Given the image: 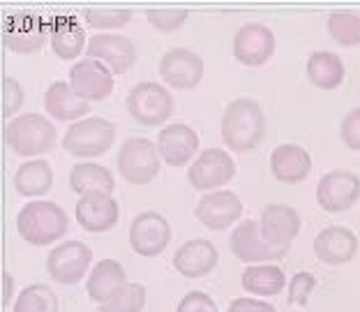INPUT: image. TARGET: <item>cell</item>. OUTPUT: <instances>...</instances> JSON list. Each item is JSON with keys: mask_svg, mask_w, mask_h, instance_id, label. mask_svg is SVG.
I'll list each match as a JSON object with an SVG mask.
<instances>
[{"mask_svg": "<svg viewBox=\"0 0 360 312\" xmlns=\"http://www.w3.org/2000/svg\"><path fill=\"white\" fill-rule=\"evenodd\" d=\"M219 130H222V142L229 151H255L266 137L264 109L252 97H236L233 102L226 104Z\"/></svg>", "mask_w": 360, "mask_h": 312, "instance_id": "obj_1", "label": "cell"}, {"mask_svg": "<svg viewBox=\"0 0 360 312\" xmlns=\"http://www.w3.org/2000/svg\"><path fill=\"white\" fill-rule=\"evenodd\" d=\"M70 218L58 204L32 199L21 211L16 213V232L26 243L35 245V248H44L68 234Z\"/></svg>", "mask_w": 360, "mask_h": 312, "instance_id": "obj_2", "label": "cell"}, {"mask_svg": "<svg viewBox=\"0 0 360 312\" xmlns=\"http://www.w3.org/2000/svg\"><path fill=\"white\" fill-rule=\"evenodd\" d=\"M56 137L53 123L42 113H21L5 125V144L21 158L49 153L56 146Z\"/></svg>", "mask_w": 360, "mask_h": 312, "instance_id": "obj_3", "label": "cell"}, {"mask_svg": "<svg viewBox=\"0 0 360 312\" xmlns=\"http://www.w3.org/2000/svg\"><path fill=\"white\" fill-rule=\"evenodd\" d=\"M116 142V125L102 116L72 123L63 137V149L75 158H100Z\"/></svg>", "mask_w": 360, "mask_h": 312, "instance_id": "obj_4", "label": "cell"}, {"mask_svg": "<svg viewBox=\"0 0 360 312\" xmlns=\"http://www.w3.org/2000/svg\"><path fill=\"white\" fill-rule=\"evenodd\" d=\"M127 113L146 127L162 125L174 113V95L158 81H141L127 93Z\"/></svg>", "mask_w": 360, "mask_h": 312, "instance_id": "obj_5", "label": "cell"}, {"mask_svg": "<svg viewBox=\"0 0 360 312\" xmlns=\"http://www.w3.org/2000/svg\"><path fill=\"white\" fill-rule=\"evenodd\" d=\"M118 171L132 185H146L160 174V151L150 139L129 137L118 151Z\"/></svg>", "mask_w": 360, "mask_h": 312, "instance_id": "obj_6", "label": "cell"}, {"mask_svg": "<svg viewBox=\"0 0 360 312\" xmlns=\"http://www.w3.org/2000/svg\"><path fill=\"white\" fill-rule=\"evenodd\" d=\"M90 261H93V250L88 243L65 241L56 245L46 257V273L60 285H77L86 277Z\"/></svg>", "mask_w": 360, "mask_h": 312, "instance_id": "obj_7", "label": "cell"}, {"mask_svg": "<svg viewBox=\"0 0 360 312\" xmlns=\"http://www.w3.org/2000/svg\"><path fill=\"white\" fill-rule=\"evenodd\" d=\"M229 248L238 261H245L250 266H257V261H277L282 259L289 248H275L270 245L257 220H243L229 236Z\"/></svg>", "mask_w": 360, "mask_h": 312, "instance_id": "obj_8", "label": "cell"}, {"mask_svg": "<svg viewBox=\"0 0 360 312\" xmlns=\"http://www.w3.org/2000/svg\"><path fill=\"white\" fill-rule=\"evenodd\" d=\"M49 39V28L42 16L32 12H14L3 21V42L14 54L39 51Z\"/></svg>", "mask_w": 360, "mask_h": 312, "instance_id": "obj_9", "label": "cell"}, {"mask_svg": "<svg viewBox=\"0 0 360 312\" xmlns=\"http://www.w3.org/2000/svg\"><path fill=\"white\" fill-rule=\"evenodd\" d=\"M171 241L169 220L158 211L139 213L129 225V248L139 257H158L167 250Z\"/></svg>", "mask_w": 360, "mask_h": 312, "instance_id": "obj_10", "label": "cell"}, {"mask_svg": "<svg viewBox=\"0 0 360 312\" xmlns=\"http://www.w3.org/2000/svg\"><path fill=\"white\" fill-rule=\"evenodd\" d=\"M236 176V162L222 149H206L199 153L190 169H187V180L196 190H217L224 187L229 180Z\"/></svg>", "mask_w": 360, "mask_h": 312, "instance_id": "obj_11", "label": "cell"}, {"mask_svg": "<svg viewBox=\"0 0 360 312\" xmlns=\"http://www.w3.org/2000/svg\"><path fill=\"white\" fill-rule=\"evenodd\" d=\"M360 199V178L354 171L335 169L321 176L316 185V204L328 213L349 211Z\"/></svg>", "mask_w": 360, "mask_h": 312, "instance_id": "obj_12", "label": "cell"}, {"mask_svg": "<svg viewBox=\"0 0 360 312\" xmlns=\"http://www.w3.org/2000/svg\"><path fill=\"white\" fill-rule=\"evenodd\" d=\"M275 54V32L266 23H245L233 35V56L248 68H261Z\"/></svg>", "mask_w": 360, "mask_h": 312, "instance_id": "obj_13", "label": "cell"}, {"mask_svg": "<svg viewBox=\"0 0 360 312\" xmlns=\"http://www.w3.org/2000/svg\"><path fill=\"white\" fill-rule=\"evenodd\" d=\"M70 86L86 102L106 100L113 93V72L104 63L84 58L70 68Z\"/></svg>", "mask_w": 360, "mask_h": 312, "instance_id": "obj_14", "label": "cell"}, {"mask_svg": "<svg viewBox=\"0 0 360 312\" xmlns=\"http://www.w3.org/2000/svg\"><path fill=\"white\" fill-rule=\"evenodd\" d=\"M160 77L171 88H196L203 79V58L192 49H169L160 61Z\"/></svg>", "mask_w": 360, "mask_h": 312, "instance_id": "obj_15", "label": "cell"}, {"mask_svg": "<svg viewBox=\"0 0 360 312\" xmlns=\"http://www.w3.org/2000/svg\"><path fill=\"white\" fill-rule=\"evenodd\" d=\"M88 58L104 63L113 75H125L136 61V46L125 35L97 32L88 37Z\"/></svg>", "mask_w": 360, "mask_h": 312, "instance_id": "obj_16", "label": "cell"}, {"mask_svg": "<svg viewBox=\"0 0 360 312\" xmlns=\"http://www.w3.org/2000/svg\"><path fill=\"white\" fill-rule=\"evenodd\" d=\"M194 216L203 227L212 229V232H222L238 223V218L243 216V201L231 190H215L201 196Z\"/></svg>", "mask_w": 360, "mask_h": 312, "instance_id": "obj_17", "label": "cell"}, {"mask_svg": "<svg viewBox=\"0 0 360 312\" xmlns=\"http://www.w3.org/2000/svg\"><path fill=\"white\" fill-rule=\"evenodd\" d=\"M75 218L81 225V229H86L90 234H102L118 225L120 206L111 194H100V192L84 194L77 201Z\"/></svg>", "mask_w": 360, "mask_h": 312, "instance_id": "obj_18", "label": "cell"}, {"mask_svg": "<svg viewBox=\"0 0 360 312\" xmlns=\"http://www.w3.org/2000/svg\"><path fill=\"white\" fill-rule=\"evenodd\" d=\"M358 252V236L342 225L326 227L314 238V254L321 264L342 266L349 264Z\"/></svg>", "mask_w": 360, "mask_h": 312, "instance_id": "obj_19", "label": "cell"}, {"mask_svg": "<svg viewBox=\"0 0 360 312\" xmlns=\"http://www.w3.org/2000/svg\"><path fill=\"white\" fill-rule=\"evenodd\" d=\"M158 151L169 167H185L199 153V135L185 123H171L158 132Z\"/></svg>", "mask_w": 360, "mask_h": 312, "instance_id": "obj_20", "label": "cell"}, {"mask_svg": "<svg viewBox=\"0 0 360 312\" xmlns=\"http://www.w3.org/2000/svg\"><path fill=\"white\" fill-rule=\"evenodd\" d=\"M261 234L275 248H289L293 238L300 232V216L293 206L286 204H268L259 218Z\"/></svg>", "mask_w": 360, "mask_h": 312, "instance_id": "obj_21", "label": "cell"}, {"mask_svg": "<svg viewBox=\"0 0 360 312\" xmlns=\"http://www.w3.org/2000/svg\"><path fill=\"white\" fill-rule=\"evenodd\" d=\"M49 39H51L53 54L63 61H75L86 49V28L77 21V16L58 14L46 21Z\"/></svg>", "mask_w": 360, "mask_h": 312, "instance_id": "obj_22", "label": "cell"}, {"mask_svg": "<svg viewBox=\"0 0 360 312\" xmlns=\"http://www.w3.org/2000/svg\"><path fill=\"white\" fill-rule=\"evenodd\" d=\"M219 254L215 243L206 238H194L183 243L174 254V268L185 277H203L217 266Z\"/></svg>", "mask_w": 360, "mask_h": 312, "instance_id": "obj_23", "label": "cell"}, {"mask_svg": "<svg viewBox=\"0 0 360 312\" xmlns=\"http://www.w3.org/2000/svg\"><path fill=\"white\" fill-rule=\"evenodd\" d=\"M270 171L280 183H302L312 171V158L298 144H280L270 153Z\"/></svg>", "mask_w": 360, "mask_h": 312, "instance_id": "obj_24", "label": "cell"}, {"mask_svg": "<svg viewBox=\"0 0 360 312\" xmlns=\"http://www.w3.org/2000/svg\"><path fill=\"white\" fill-rule=\"evenodd\" d=\"M44 109L60 123H79V118L84 120L86 113H90V102L81 100L68 81H53L44 93Z\"/></svg>", "mask_w": 360, "mask_h": 312, "instance_id": "obj_25", "label": "cell"}, {"mask_svg": "<svg viewBox=\"0 0 360 312\" xmlns=\"http://www.w3.org/2000/svg\"><path fill=\"white\" fill-rule=\"evenodd\" d=\"M125 285H127V273L120 261L102 259V261H97L93 270H90L86 292H88L90 301H95L97 306H104V303L109 301L118 289H122Z\"/></svg>", "mask_w": 360, "mask_h": 312, "instance_id": "obj_26", "label": "cell"}, {"mask_svg": "<svg viewBox=\"0 0 360 312\" xmlns=\"http://www.w3.org/2000/svg\"><path fill=\"white\" fill-rule=\"evenodd\" d=\"M70 187L77 194H111L116 187V178L106 167L97 162H79L70 171Z\"/></svg>", "mask_w": 360, "mask_h": 312, "instance_id": "obj_27", "label": "cell"}, {"mask_svg": "<svg viewBox=\"0 0 360 312\" xmlns=\"http://www.w3.org/2000/svg\"><path fill=\"white\" fill-rule=\"evenodd\" d=\"M51 185L53 171L46 160H28L14 171V190L21 196H42Z\"/></svg>", "mask_w": 360, "mask_h": 312, "instance_id": "obj_28", "label": "cell"}, {"mask_svg": "<svg viewBox=\"0 0 360 312\" xmlns=\"http://www.w3.org/2000/svg\"><path fill=\"white\" fill-rule=\"evenodd\" d=\"M307 77L321 90L338 88L347 77L345 61L333 51H314L307 58Z\"/></svg>", "mask_w": 360, "mask_h": 312, "instance_id": "obj_29", "label": "cell"}, {"mask_svg": "<svg viewBox=\"0 0 360 312\" xmlns=\"http://www.w3.org/2000/svg\"><path fill=\"white\" fill-rule=\"evenodd\" d=\"M240 285L245 292L255 294V297H277V294L284 289L286 275H284V270L275 264H257L243 270Z\"/></svg>", "mask_w": 360, "mask_h": 312, "instance_id": "obj_30", "label": "cell"}, {"mask_svg": "<svg viewBox=\"0 0 360 312\" xmlns=\"http://www.w3.org/2000/svg\"><path fill=\"white\" fill-rule=\"evenodd\" d=\"M14 312H58V297L49 285H28L16 297Z\"/></svg>", "mask_w": 360, "mask_h": 312, "instance_id": "obj_31", "label": "cell"}, {"mask_svg": "<svg viewBox=\"0 0 360 312\" xmlns=\"http://www.w3.org/2000/svg\"><path fill=\"white\" fill-rule=\"evenodd\" d=\"M328 35L340 46L360 44V16L349 10H338L328 14Z\"/></svg>", "mask_w": 360, "mask_h": 312, "instance_id": "obj_32", "label": "cell"}, {"mask_svg": "<svg viewBox=\"0 0 360 312\" xmlns=\"http://www.w3.org/2000/svg\"><path fill=\"white\" fill-rule=\"evenodd\" d=\"M143 308H146V287L139 282H127L104 306H100V312H141Z\"/></svg>", "mask_w": 360, "mask_h": 312, "instance_id": "obj_33", "label": "cell"}, {"mask_svg": "<svg viewBox=\"0 0 360 312\" xmlns=\"http://www.w3.org/2000/svg\"><path fill=\"white\" fill-rule=\"evenodd\" d=\"M84 19L88 26L109 30V28H125L132 19V10H86Z\"/></svg>", "mask_w": 360, "mask_h": 312, "instance_id": "obj_34", "label": "cell"}, {"mask_svg": "<svg viewBox=\"0 0 360 312\" xmlns=\"http://www.w3.org/2000/svg\"><path fill=\"white\" fill-rule=\"evenodd\" d=\"M190 16V10H148L146 12V19L155 28L162 32H171L178 30Z\"/></svg>", "mask_w": 360, "mask_h": 312, "instance_id": "obj_35", "label": "cell"}, {"mask_svg": "<svg viewBox=\"0 0 360 312\" xmlns=\"http://www.w3.org/2000/svg\"><path fill=\"white\" fill-rule=\"evenodd\" d=\"M314 287H316V277L312 273H307V270H300L289 282V303L291 306H307L309 294L314 292Z\"/></svg>", "mask_w": 360, "mask_h": 312, "instance_id": "obj_36", "label": "cell"}, {"mask_svg": "<svg viewBox=\"0 0 360 312\" xmlns=\"http://www.w3.org/2000/svg\"><path fill=\"white\" fill-rule=\"evenodd\" d=\"M176 312H219L217 301L206 292H187L180 299Z\"/></svg>", "mask_w": 360, "mask_h": 312, "instance_id": "obj_37", "label": "cell"}, {"mask_svg": "<svg viewBox=\"0 0 360 312\" xmlns=\"http://www.w3.org/2000/svg\"><path fill=\"white\" fill-rule=\"evenodd\" d=\"M340 137L342 142L347 144L349 151H356L360 153V106L351 109L345 118H342V125H340Z\"/></svg>", "mask_w": 360, "mask_h": 312, "instance_id": "obj_38", "label": "cell"}, {"mask_svg": "<svg viewBox=\"0 0 360 312\" xmlns=\"http://www.w3.org/2000/svg\"><path fill=\"white\" fill-rule=\"evenodd\" d=\"M21 104H23L21 84L16 79H12V77H5L3 79V116L12 120L14 113L21 109Z\"/></svg>", "mask_w": 360, "mask_h": 312, "instance_id": "obj_39", "label": "cell"}, {"mask_svg": "<svg viewBox=\"0 0 360 312\" xmlns=\"http://www.w3.org/2000/svg\"><path fill=\"white\" fill-rule=\"evenodd\" d=\"M226 312H277L273 303L259 301V299H233L229 303Z\"/></svg>", "mask_w": 360, "mask_h": 312, "instance_id": "obj_40", "label": "cell"}, {"mask_svg": "<svg viewBox=\"0 0 360 312\" xmlns=\"http://www.w3.org/2000/svg\"><path fill=\"white\" fill-rule=\"evenodd\" d=\"M3 285H5V292H3V306H10L12 303V287H14V277L3 270Z\"/></svg>", "mask_w": 360, "mask_h": 312, "instance_id": "obj_41", "label": "cell"}]
</instances>
